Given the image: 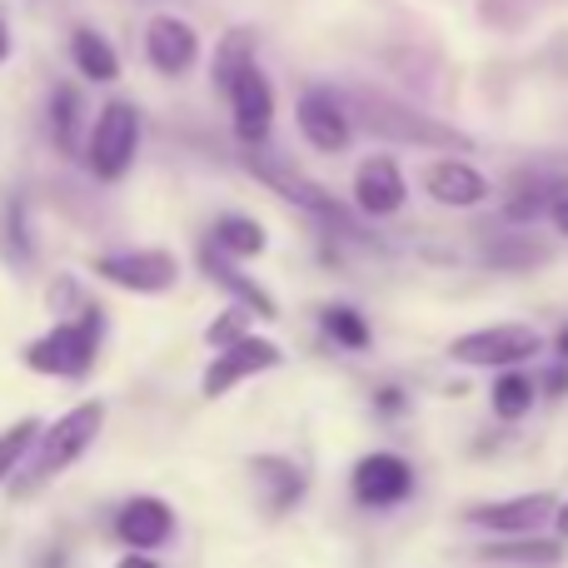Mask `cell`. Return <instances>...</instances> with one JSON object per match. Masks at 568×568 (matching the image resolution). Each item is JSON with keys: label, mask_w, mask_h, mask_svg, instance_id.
Listing matches in <instances>:
<instances>
[{"label": "cell", "mask_w": 568, "mask_h": 568, "mask_svg": "<svg viewBox=\"0 0 568 568\" xmlns=\"http://www.w3.org/2000/svg\"><path fill=\"white\" fill-rule=\"evenodd\" d=\"M95 354H100V314L85 310L80 320H60L45 339L30 344L26 364L36 374H50V379H80L95 364Z\"/></svg>", "instance_id": "cell-1"}, {"label": "cell", "mask_w": 568, "mask_h": 568, "mask_svg": "<svg viewBox=\"0 0 568 568\" xmlns=\"http://www.w3.org/2000/svg\"><path fill=\"white\" fill-rule=\"evenodd\" d=\"M100 424H105V404H100V399L75 404V409H70L65 419H55V429L40 434L36 479H55V474H65L70 464H75L80 454H85L90 444L100 439Z\"/></svg>", "instance_id": "cell-2"}, {"label": "cell", "mask_w": 568, "mask_h": 568, "mask_svg": "<svg viewBox=\"0 0 568 568\" xmlns=\"http://www.w3.org/2000/svg\"><path fill=\"white\" fill-rule=\"evenodd\" d=\"M539 354V334L529 324H489V329L459 334L449 344L454 364H474V369H514V364Z\"/></svg>", "instance_id": "cell-3"}, {"label": "cell", "mask_w": 568, "mask_h": 568, "mask_svg": "<svg viewBox=\"0 0 568 568\" xmlns=\"http://www.w3.org/2000/svg\"><path fill=\"white\" fill-rule=\"evenodd\" d=\"M140 150V115L130 100H110L90 130V170L100 180H120Z\"/></svg>", "instance_id": "cell-4"}, {"label": "cell", "mask_w": 568, "mask_h": 568, "mask_svg": "<svg viewBox=\"0 0 568 568\" xmlns=\"http://www.w3.org/2000/svg\"><path fill=\"white\" fill-rule=\"evenodd\" d=\"M90 270L130 294H165L180 280V265L170 250H115V255H100Z\"/></svg>", "instance_id": "cell-5"}, {"label": "cell", "mask_w": 568, "mask_h": 568, "mask_svg": "<svg viewBox=\"0 0 568 568\" xmlns=\"http://www.w3.org/2000/svg\"><path fill=\"white\" fill-rule=\"evenodd\" d=\"M364 105V120H369L374 135H389V140H404V145H469L459 130L439 125L429 115H414V110L394 105V100H359Z\"/></svg>", "instance_id": "cell-6"}, {"label": "cell", "mask_w": 568, "mask_h": 568, "mask_svg": "<svg viewBox=\"0 0 568 568\" xmlns=\"http://www.w3.org/2000/svg\"><path fill=\"white\" fill-rule=\"evenodd\" d=\"M275 364H280L275 344L260 339V334H240V339L225 344V349H220V359L205 369V384H200V394H205V399H220V394H230L235 384H245L250 374L275 369Z\"/></svg>", "instance_id": "cell-7"}, {"label": "cell", "mask_w": 568, "mask_h": 568, "mask_svg": "<svg viewBox=\"0 0 568 568\" xmlns=\"http://www.w3.org/2000/svg\"><path fill=\"white\" fill-rule=\"evenodd\" d=\"M349 489L364 509H394V504L409 499L414 469L399 459V454H364V459L354 464Z\"/></svg>", "instance_id": "cell-8"}, {"label": "cell", "mask_w": 568, "mask_h": 568, "mask_svg": "<svg viewBox=\"0 0 568 568\" xmlns=\"http://www.w3.org/2000/svg\"><path fill=\"white\" fill-rule=\"evenodd\" d=\"M225 95H230V120H235V135L245 140V145H260V140L270 135V125H275V90H270V80L260 75L255 60L240 70L235 85H230Z\"/></svg>", "instance_id": "cell-9"}, {"label": "cell", "mask_w": 568, "mask_h": 568, "mask_svg": "<svg viewBox=\"0 0 568 568\" xmlns=\"http://www.w3.org/2000/svg\"><path fill=\"white\" fill-rule=\"evenodd\" d=\"M294 120H300V135L310 140L314 150H324V155H339V150L349 145V110L339 105L334 90H304Z\"/></svg>", "instance_id": "cell-10"}, {"label": "cell", "mask_w": 568, "mask_h": 568, "mask_svg": "<svg viewBox=\"0 0 568 568\" xmlns=\"http://www.w3.org/2000/svg\"><path fill=\"white\" fill-rule=\"evenodd\" d=\"M145 55L160 75H185L200 60V36L180 16H150L145 26Z\"/></svg>", "instance_id": "cell-11"}, {"label": "cell", "mask_w": 568, "mask_h": 568, "mask_svg": "<svg viewBox=\"0 0 568 568\" xmlns=\"http://www.w3.org/2000/svg\"><path fill=\"white\" fill-rule=\"evenodd\" d=\"M404 170L394 165L389 155H369L359 160V170H354V205L364 210V215H394V210L404 205Z\"/></svg>", "instance_id": "cell-12"}, {"label": "cell", "mask_w": 568, "mask_h": 568, "mask_svg": "<svg viewBox=\"0 0 568 568\" xmlns=\"http://www.w3.org/2000/svg\"><path fill=\"white\" fill-rule=\"evenodd\" d=\"M554 514H559V499H554V494H519V499L469 509V524L494 529V534H534L539 524H549Z\"/></svg>", "instance_id": "cell-13"}, {"label": "cell", "mask_w": 568, "mask_h": 568, "mask_svg": "<svg viewBox=\"0 0 568 568\" xmlns=\"http://www.w3.org/2000/svg\"><path fill=\"white\" fill-rule=\"evenodd\" d=\"M170 534H175V514H170L165 499H130L125 509L115 514V539L130 544V549H160V544H170Z\"/></svg>", "instance_id": "cell-14"}, {"label": "cell", "mask_w": 568, "mask_h": 568, "mask_svg": "<svg viewBox=\"0 0 568 568\" xmlns=\"http://www.w3.org/2000/svg\"><path fill=\"white\" fill-rule=\"evenodd\" d=\"M424 190L449 210H469L489 195V180L474 165H464V160H434V165L424 170Z\"/></svg>", "instance_id": "cell-15"}, {"label": "cell", "mask_w": 568, "mask_h": 568, "mask_svg": "<svg viewBox=\"0 0 568 568\" xmlns=\"http://www.w3.org/2000/svg\"><path fill=\"white\" fill-rule=\"evenodd\" d=\"M255 175L265 180V185H275L284 200H294V205H304V210H314V215H324V220H339L344 210L334 205L329 195H324L320 185H304L300 175H294V170H284L280 160H255Z\"/></svg>", "instance_id": "cell-16"}, {"label": "cell", "mask_w": 568, "mask_h": 568, "mask_svg": "<svg viewBox=\"0 0 568 568\" xmlns=\"http://www.w3.org/2000/svg\"><path fill=\"white\" fill-rule=\"evenodd\" d=\"M70 55H75V65H80V75H85V80H115L120 75L115 45H110L105 36H95V30H75Z\"/></svg>", "instance_id": "cell-17"}, {"label": "cell", "mask_w": 568, "mask_h": 568, "mask_svg": "<svg viewBox=\"0 0 568 568\" xmlns=\"http://www.w3.org/2000/svg\"><path fill=\"white\" fill-rule=\"evenodd\" d=\"M205 270H210V275H215L220 284H225L230 294H240V304H250V310H255L260 320H275V314H280V304L270 300V294L260 290L255 280H245V275H240V270H225V265H220V255H215V250H205Z\"/></svg>", "instance_id": "cell-18"}, {"label": "cell", "mask_w": 568, "mask_h": 568, "mask_svg": "<svg viewBox=\"0 0 568 568\" xmlns=\"http://www.w3.org/2000/svg\"><path fill=\"white\" fill-rule=\"evenodd\" d=\"M255 479L265 484V494H270L275 509H290V504L304 494V474L294 469L290 459H255Z\"/></svg>", "instance_id": "cell-19"}, {"label": "cell", "mask_w": 568, "mask_h": 568, "mask_svg": "<svg viewBox=\"0 0 568 568\" xmlns=\"http://www.w3.org/2000/svg\"><path fill=\"white\" fill-rule=\"evenodd\" d=\"M534 404V379L519 369H504V379H494V414L499 419H524Z\"/></svg>", "instance_id": "cell-20"}, {"label": "cell", "mask_w": 568, "mask_h": 568, "mask_svg": "<svg viewBox=\"0 0 568 568\" xmlns=\"http://www.w3.org/2000/svg\"><path fill=\"white\" fill-rule=\"evenodd\" d=\"M324 334H329L339 349H369V324H364V314H354L349 304H329L324 310Z\"/></svg>", "instance_id": "cell-21"}, {"label": "cell", "mask_w": 568, "mask_h": 568, "mask_svg": "<svg viewBox=\"0 0 568 568\" xmlns=\"http://www.w3.org/2000/svg\"><path fill=\"white\" fill-rule=\"evenodd\" d=\"M484 559H494V564H534V568H549V564H559V544H524V539H509V544H484Z\"/></svg>", "instance_id": "cell-22"}, {"label": "cell", "mask_w": 568, "mask_h": 568, "mask_svg": "<svg viewBox=\"0 0 568 568\" xmlns=\"http://www.w3.org/2000/svg\"><path fill=\"white\" fill-rule=\"evenodd\" d=\"M36 444H40V424L36 419L10 424V429L0 434V479H10V474L30 459V449H36Z\"/></svg>", "instance_id": "cell-23"}, {"label": "cell", "mask_w": 568, "mask_h": 568, "mask_svg": "<svg viewBox=\"0 0 568 568\" xmlns=\"http://www.w3.org/2000/svg\"><path fill=\"white\" fill-rule=\"evenodd\" d=\"M215 240L230 250V255H240V260H250V255H260V250H265V230H260L250 215L220 220V235H215Z\"/></svg>", "instance_id": "cell-24"}, {"label": "cell", "mask_w": 568, "mask_h": 568, "mask_svg": "<svg viewBox=\"0 0 568 568\" xmlns=\"http://www.w3.org/2000/svg\"><path fill=\"white\" fill-rule=\"evenodd\" d=\"M50 130H55V145L70 150L75 145V130H80V95L70 85H60L50 95Z\"/></svg>", "instance_id": "cell-25"}, {"label": "cell", "mask_w": 568, "mask_h": 568, "mask_svg": "<svg viewBox=\"0 0 568 568\" xmlns=\"http://www.w3.org/2000/svg\"><path fill=\"white\" fill-rule=\"evenodd\" d=\"M250 304H230L225 314H220L215 324H210V344H220V349H225V344H235L240 334H245V324H250Z\"/></svg>", "instance_id": "cell-26"}, {"label": "cell", "mask_w": 568, "mask_h": 568, "mask_svg": "<svg viewBox=\"0 0 568 568\" xmlns=\"http://www.w3.org/2000/svg\"><path fill=\"white\" fill-rule=\"evenodd\" d=\"M250 65V50H245V36H235V40H225L220 45V70H215V80H220V90H230L235 85V75Z\"/></svg>", "instance_id": "cell-27"}, {"label": "cell", "mask_w": 568, "mask_h": 568, "mask_svg": "<svg viewBox=\"0 0 568 568\" xmlns=\"http://www.w3.org/2000/svg\"><path fill=\"white\" fill-rule=\"evenodd\" d=\"M549 215H554V225H559V235H568V195L554 200V210H549Z\"/></svg>", "instance_id": "cell-28"}, {"label": "cell", "mask_w": 568, "mask_h": 568, "mask_svg": "<svg viewBox=\"0 0 568 568\" xmlns=\"http://www.w3.org/2000/svg\"><path fill=\"white\" fill-rule=\"evenodd\" d=\"M120 568H155V559H145V549H135L130 559H120Z\"/></svg>", "instance_id": "cell-29"}, {"label": "cell", "mask_w": 568, "mask_h": 568, "mask_svg": "<svg viewBox=\"0 0 568 568\" xmlns=\"http://www.w3.org/2000/svg\"><path fill=\"white\" fill-rule=\"evenodd\" d=\"M544 379H549V389H554V394H564V389H568V369H554V374H544Z\"/></svg>", "instance_id": "cell-30"}, {"label": "cell", "mask_w": 568, "mask_h": 568, "mask_svg": "<svg viewBox=\"0 0 568 568\" xmlns=\"http://www.w3.org/2000/svg\"><path fill=\"white\" fill-rule=\"evenodd\" d=\"M554 529H559V539H568V504H559V514H554Z\"/></svg>", "instance_id": "cell-31"}, {"label": "cell", "mask_w": 568, "mask_h": 568, "mask_svg": "<svg viewBox=\"0 0 568 568\" xmlns=\"http://www.w3.org/2000/svg\"><path fill=\"white\" fill-rule=\"evenodd\" d=\"M399 394H394V389H379V409H399Z\"/></svg>", "instance_id": "cell-32"}, {"label": "cell", "mask_w": 568, "mask_h": 568, "mask_svg": "<svg viewBox=\"0 0 568 568\" xmlns=\"http://www.w3.org/2000/svg\"><path fill=\"white\" fill-rule=\"evenodd\" d=\"M10 60V30H6V20H0V65Z\"/></svg>", "instance_id": "cell-33"}, {"label": "cell", "mask_w": 568, "mask_h": 568, "mask_svg": "<svg viewBox=\"0 0 568 568\" xmlns=\"http://www.w3.org/2000/svg\"><path fill=\"white\" fill-rule=\"evenodd\" d=\"M559 354H564V359H568V324H564V329H559Z\"/></svg>", "instance_id": "cell-34"}]
</instances>
